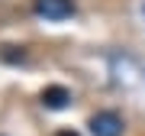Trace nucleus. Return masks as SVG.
Returning a JSON list of instances; mask_svg holds the SVG:
<instances>
[{
  "instance_id": "1",
  "label": "nucleus",
  "mask_w": 145,
  "mask_h": 136,
  "mask_svg": "<svg viewBox=\"0 0 145 136\" xmlns=\"http://www.w3.org/2000/svg\"><path fill=\"white\" fill-rule=\"evenodd\" d=\"M90 133L93 136H123V117L113 110H100L90 117Z\"/></svg>"
},
{
  "instance_id": "2",
  "label": "nucleus",
  "mask_w": 145,
  "mask_h": 136,
  "mask_svg": "<svg viewBox=\"0 0 145 136\" xmlns=\"http://www.w3.org/2000/svg\"><path fill=\"white\" fill-rule=\"evenodd\" d=\"M36 13L45 20H65L74 13V3L71 0H36Z\"/></svg>"
},
{
  "instance_id": "3",
  "label": "nucleus",
  "mask_w": 145,
  "mask_h": 136,
  "mask_svg": "<svg viewBox=\"0 0 145 136\" xmlns=\"http://www.w3.org/2000/svg\"><path fill=\"white\" fill-rule=\"evenodd\" d=\"M68 100H71V91L61 88V84H52V88L42 91V104L48 110H61V107H68Z\"/></svg>"
},
{
  "instance_id": "4",
  "label": "nucleus",
  "mask_w": 145,
  "mask_h": 136,
  "mask_svg": "<svg viewBox=\"0 0 145 136\" xmlns=\"http://www.w3.org/2000/svg\"><path fill=\"white\" fill-rule=\"evenodd\" d=\"M55 136H78L74 130H61V133H55Z\"/></svg>"
}]
</instances>
